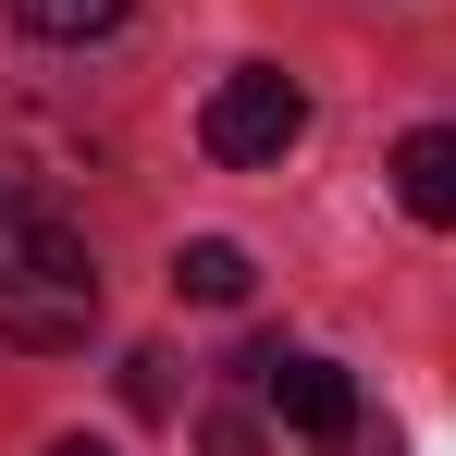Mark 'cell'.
I'll return each instance as SVG.
<instances>
[{"mask_svg": "<svg viewBox=\"0 0 456 456\" xmlns=\"http://www.w3.org/2000/svg\"><path fill=\"white\" fill-rule=\"evenodd\" d=\"M124 407L160 419V407H173V358H124Z\"/></svg>", "mask_w": 456, "mask_h": 456, "instance_id": "cell-8", "label": "cell"}, {"mask_svg": "<svg viewBox=\"0 0 456 456\" xmlns=\"http://www.w3.org/2000/svg\"><path fill=\"white\" fill-rule=\"evenodd\" d=\"M86 333H99V259H86L50 210L0 198V346L62 358V346H86Z\"/></svg>", "mask_w": 456, "mask_h": 456, "instance_id": "cell-1", "label": "cell"}, {"mask_svg": "<svg viewBox=\"0 0 456 456\" xmlns=\"http://www.w3.org/2000/svg\"><path fill=\"white\" fill-rule=\"evenodd\" d=\"M247 284H259V259H247L234 234H185V247H173V297H198V308H247Z\"/></svg>", "mask_w": 456, "mask_h": 456, "instance_id": "cell-5", "label": "cell"}, {"mask_svg": "<svg viewBox=\"0 0 456 456\" xmlns=\"http://www.w3.org/2000/svg\"><path fill=\"white\" fill-rule=\"evenodd\" d=\"M395 198H407V223H456V124L395 136Z\"/></svg>", "mask_w": 456, "mask_h": 456, "instance_id": "cell-4", "label": "cell"}, {"mask_svg": "<svg viewBox=\"0 0 456 456\" xmlns=\"http://www.w3.org/2000/svg\"><path fill=\"white\" fill-rule=\"evenodd\" d=\"M198 456H272V432H259L247 407H210V419H198Z\"/></svg>", "mask_w": 456, "mask_h": 456, "instance_id": "cell-7", "label": "cell"}, {"mask_svg": "<svg viewBox=\"0 0 456 456\" xmlns=\"http://www.w3.org/2000/svg\"><path fill=\"white\" fill-rule=\"evenodd\" d=\"M247 382L272 395V419H284V432H308V444H346V432H358V382L333 370V358H284V346H259V358H247Z\"/></svg>", "mask_w": 456, "mask_h": 456, "instance_id": "cell-3", "label": "cell"}, {"mask_svg": "<svg viewBox=\"0 0 456 456\" xmlns=\"http://www.w3.org/2000/svg\"><path fill=\"white\" fill-rule=\"evenodd\" d=\"M124 12H136V0H12V25H25V37H111Z\"/></svg>", "mask_w": 456, "mask_h": 456, "instance_id": "cell-6", "label": "cell"}, {"mask_svg": "<svg viewBox=\"0 0 456 456\" xmlns=\"http://www.w3.org/2000/svg\"><path fill=\"white\" fill-rule=\"evenodd\" d=\"M321 456H407V444H395V432H370V419H358V432H346V444H321Z\"/></svg>", "mask_w": 456, "mask_h": 456, "instance_id": "cell-9", "label": "cell"}, {"mask_svg": "<svg viewBox=\"0 0 456 456\" xmlns=\"http://www.w3.org/2000/svg\"><path fill=\"white\" fill-rule=\"evenodd\" d=\"M50 456H111V444H99V432H62V444H50Z\"/></svg>", "mask_w": 456, "mask_h": 456, "instance_id": "cell-10", "label": "cell"}, {"mask_svg": "<svg viewBox=\"0 0 456 456\" xmlns=\"http://www.w3.org/2000/svg\"><path fill=\"white\" fill-rule=\"evenodd\" d=\"M297 136H308V86L284 62H234L210 86V111H198V149L223 160V173H259V160H284Z\"/></svg>", "mask_w": 456, "mask_h": 456, "instance_id": "cell-2", "label": "cell"}]
</instances>
